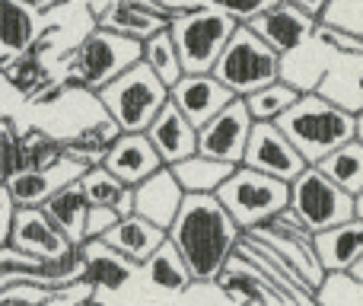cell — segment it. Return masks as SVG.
<instances>
[{
  "instance_id": "cell-28",
  "label": "cell",
  "mask_w": 363,
  "mask_h": 306,
  "mask_svg": "<svg viewBox=\"0 0 363 306\" xmlns=\"http://www.w3.org/2000/svg\"><path fill=\"white\" fill-rule=\"evenodd\" d=\"M80 192L89 207L115 211L118 217H131L134 214V188L118 182L106 166H89L80 179Z\"/></svg>"
},
{
  "instance_id": "cell-14",
  "label": "cell",
  "mask_w": 363,
  "mask_h": 306,
  "mask_svg": "<svg viewBox=\"0 0 363 306\" xmlns=\"http://www.w3.org/2000/svg\"><path fill=\"white\" fill-rule=\"evenodd\" d=\"M233 99H236V96L213 74H185L176 87L169 89V102L194 128H204L211 119H217Z\"/></svg>"
},
{
  "instance_id": "cell-7",
  "label": "cell",
  "mask_w": 363,
  "mask_h": 306,
  "mask_svg": "<svg viewBox=\"0 0 363 306\" xmlns=\"http://www.w3.org/2000/svg\"><path fill=\"white\" fill-rule=\"evenodd\" d=\"M233 32H236V23L213 0H204V6L176 19L169 26V35L176 42L182 70L185 74H213Z\"/></svg>"
},
{
  "instance_id": "cell-31",
  "label": "cell",
  "mask_w": 363,
  "mask_h": 306,
  "mask_svg": "<svg viewBox=\"0 0 363 306\" xmlns=\"http://www.w3.org/2000/svg\"><path fill=\"white\" fill-rule=\"evenodd\" d=\"M64 160V141L48 128H19V173L23 169H51Z\"/></svg>"
},
{
  "instance_id": "cell-6",
  "label": "cell",
  "mask_w": 363,
  "mask_h": 306,
  "mask_svg": "<svg viewBox=\"0 0 363 306\" xmlns=\"http://www.w3.org/2000/svg\"><path fill=\"white\" fill-rule=\"evenodd\" d=\"M217 201L230 214L239 233H252L268 224L271 217H277L281 211H287L290 185L271 179V175L252 173L245 166H236L230 179L223 182V188L217 192Z\"/></svg>"
},
{
  "instance_id": "cell-24",
  "label": "cell",
  "mask_w": 363,
  "mask_h": 306,
  "mask_svg": "<svg viewBox=\"0 0 363 306\" xmlns=\"http://www.w3.org/2000/svg\"><path fill=\"white\" fill-rule=\"evenodd\" d=\"M315 93L347 115L363 112V61L360 55H335Z\"/></svg>"
},
{
  "instance_id": "cell-8",
  "label": "cell",
  "mask_w": 363,
  "mask_h": 306,
  "mask_svg": "<svg viewBox=\"0 0 363 306\" xmlns=\"http://www.w3.org/2000/svg\"><path fill=\"white\" fill-rule=\"evenodd\" d=\"M213 77L236 99H249L252 93L281 80V55H274L249 26H236L230 45L213 67Z\"/></svg>"
},
{
  "instance_id": "cell-30",
  "label": "cell",
  "mask_w": 363,
  "mask_h": 306,
  "mask_svg": "<svg viewBox=\"0 0 363 306\" xmlns=\"http://www.w3.org/2000/svg\"><path fill=\"white\" fill-rule=\"evenodd\" d=\"M0 74H4L6 87H13L23 99H29V102L51 87V70H48V64L42 61V51L38 48H32L29 55L6 58V61L0 64Z\"/></svg>"
},
{
  "instance_id": "cell-48",
  "label": "cell",
  "mask_w": 363,
  "mask_h": 306,
  "mask_svg": "<svg viewBox=\"0 0 363 306\" xmlns=\"http://www.w3.org/2000/svg\"><path fill=\"white\" fill-rule=\"evenodd\" d=\"M86 306H93V303H86Z\"/></svg>"
},
{
  "instance_id": "cell-38",
  "label": "cell",
  "mask_w": 363,
  "mask_h": 306,
  "mask_svg": "<svg viewBox=\"0 0 363 306\" xmlns=\"http://www.w3.org/2000/svg\"><path fill=\"white\" fill-rule=\"evenodd\" d=\"M19 173V128L13 119H0V182Z\"/></svg>"
},
{
  "instance_id": "cell-46",
  "label": "cell",
  "mask_w": 363,
  "mask_h": 306,
  "mask_svg": "<svg viewBox=\"0 0 363 306\" xmlns=\"http://www.w3.org/2000/svg\"><path fill=\"white\" fill-rule=\"evenodd\" d=\"M249 306H258V303H255V300H249Z\"/></svg>"
},
{
  "instance_id": "cell-33",
  "label": "cell",
  "mask_w": 363,
  "mask_h": 306,
  "mask_svg": "<svg viewBox=\"0 0 363 306\" xmlns=\"http://www.w3.org/2000/svg\"><path fill=\"white\" fill-rule=\"evenodd\" d=\"M296 99H300V93H296L294 87H287L284 80H277V83H271V87L252 93L249 99H242V102L255 125H277V121L284 119V112L294 109Z\"/></svg>"
},
{
  "instance_id": "cell-4",
  "label": "cell",
  "mask_w": 363,
  "mask_h": 306,
  "mask_svg": "<svg viewBox=\"0 0 363 306\" xmlns=\"http://www.w3.org/2000/svg\"><path fill=\"white\" fill-rule=\"evenodd\" d=\"M83 256V284L93 294V306H160L144 284L140 265L121 258L99 239L80 246Z\"/></svg>"
},
{
  "instance_id": "cell-47",
  "label": "cell",
  "mask_w": 363,
  "mask_h": 306,
  "mask_svg": "<svg viewBox=\"0 0 363 306\" xmlns=\"http://www.w3.org/2000/svg\"><path fill=\"white\" fill-rule=\"evenodd\" d=\"M360 61H363V48H360Z\"/></svg>"
},
{
  "instance_id": "cell-19",
  "label": "cell",
  "mask_w": 363,
  "mask_h": 306,
  "mask_svg": "<svg viewBox=\"0 0 363 306\" xmlns=\"http://www.w3.org/2000/svg\"><path fill=\"white\" fill-rule=\"evenodd\" d=\"M147 141H150V147L157 151L160 163L169 169L198 153V128H194L172 102H166L163 112L147 128Z\"/></svg>"
},
{
  "instance_id": "cell-43",
  "label": "cell",
  "mask_w": 363,
  "mask_h": 306,
  "mask_svg": "<svg viewBox=\"0 0 363 306\" xmlns=\"http://www.w3.org/2000/svg\"><path fill=\"white\" fill-rule=\"evenodd\" d=\"M354 220H360V224H363V192L354 198Z\"/></svg>"
},
{
  "instance_id": "cell-21",
  "label": "cell",
  "mask_w": 363,
  "mask_h": 306,
  "mask_svg": "<svg viewBox=\"0 0 363 306\" xmlns=\"http://www.w3.org/2000/svg\"><path fill=\"white\" fill-rule=\"evenodd\" d=\"M140 271H144L147 290H150V297L160 306H176L179 297L185 294V288L194 281L188 265L182 262V256L176 252V246H172L169 239L157 249V256H150L144 265H140Z\"/></svg>"
},
{
  "instance_id": "cell-45",
  "label": "cell",
  "mask_w": 363,
  "mask_h": 306,
  "mask_svg": "<svg viewBox=\"0 0 363 306\" xmlns=\"http://www.w3.org/2000/svg\"><path fill=\"white\" fill-rule=\"evenodd\" d=\"M357 141H360V144H363V112L357 115Z\"/></svg>"
},
{
  "instance_id": "cell-13",
  "label": "cell",
  "mask_w": 363,
  "mask_h": 306,
  "mask_svg": "<svg viewBox=\"0 0 363 306\" xmlns=\"http://www.w3.org/2000/svg\"><path fill=\"white\" fill-rule=\"evenodd\" d=\"M83 173H86L83 163L64 156V160L55 163L51 169H23V173H16L13 179H6L4 185L16 207H45L61 188L80 182Z\"/></svg>"
},
{
  "instance_id": "cell-3",
  "label": "cell",
  "mask_w": 363,
  "mask_h": 306,
  "mask_svg": "<svg viewBox=\"0 0 363 306\" xmlns=\"http://www.w3.org/2000/svg\"><path fill=\"white\" fill-rule=\"evenodd\" d=\"M140 55H144V45L131 42V38L112 35V32L93 29L77 42L74 51L64 55V77L61 83L67 89H77V93H102L108 83H115L121 74L140 64Z\"/></svg>"
},
{
  "instance_id": "cell-39",
  "label": "cell",
  "mask_w": 363,
  "mask_h": 306,
  "mask_svg": "<svg viewBox=\"0 0 363 306\" xmlns=\"http://www.w3.org/2000/svg\"><path fill=\"white\" fill-rule=\"evenodd\" d=\"M236 26H252L274 0H213Z\"/></svg>"
},
{
  "instance_id": "cell-29",
  "label": "cell",
  "mask_w": 363,
  "mask_h": 306,
  "mask_svg": "<svg viewBox=\"0 0 363 306\" xmlns=\"http://www.w3.org/2000/svg\"><path fill=\"white\" fill-rule=\"evenodd\" d=\"M230 163H220V160H211V156H188V160H182L179 166H172V175H176V182L182 185V192L185 195H198V198H204V195H217L220 188H223V182L233 175Z\"/></svg>"
},
{
  "instance_id": "cell-16",
  "label": "cell",
  "mask_w": 363,
  "mask_h": 306,
  "mask_svg": "<svg viewBox=\"0 0 363 306\" xmlns=\"http://www.w3.org/2000/svg\"><path fill=\"white\" fill-rule=\"evenodd\" d=\"M182 201H185V192L176 182L169 166H163L160 173H153L147 182H140L134 188V217L153 224L157 230L169 233V226L176 224Z\"/></svg>"
},
{
  "instance_id": "cell-12",
  "label": "cell",
  "mask_w": 363,
  "mask_h": 306,
  "mask_svg": "<svg viewBox=\"0 0 363 306\" xmlns=\"http://www.w3.org/2000/svg\"><path fill=\"white\" fill-rule=\"evenodd\" d=\"M242 166L290 185V182L306 169V160L296 153V147L284 138V131L277 125H252Z\"/></svg>"
},
{
  "instance_id": "cell-22",
  "label": "cell",
  "mask_w": 363,
  "mask_h": 306,
  "mask_svg": "<svg viewBox=\"0 0 363 306\" xmlns=\"http://www.w3.org/2000/svg\"><path fill=\"white\" fill-rule=\"evenodd\" d=\"M332 61H335V51L328 48L322 38H315V32H313L309 42H303L296 51L281 58V80L287 83V87H294L300 96L315 93L322 77L332 67Z\"/></svg>"
},
{
  "instance_id": "cell-25",
  "label": "cell",
  "mask_w": 363,
  "mask_h": 306,
  "mask_svg": "<svg viewBox=\"0 0 363 306\" xmlns=\"http://www.w3.org/2000/svg\"><path fill=\"white\" fill-rule=\"evenodd\" d=\"M99 243L108 246L112 252H118V256L128 258V262L144 265L147 258L157 256V249L166 243V233L131 214V217H121L118 224L99 239Z\"/></svg>"
},
{
  "instance_id": "cell-20",
  "label": "cell",
  "mask_w": 363,
  "mask_h": 306,
  "mask_svg": "<svg viewBox=\"0 0 363 306\" xmlns=\"http://www.w3.org/2000/svg\"><path fill=\"white\" fill-rule=\"evenodd\" d=\"M102 166L118 182H125L128 188H138L140 182H147L153 173H160L163 163H160L157 151L150 147L147 134H121V138L108 147Z\"/></svg>"
},
{
  "instance_id": "cell-26",
  "label": "cell",
  "mask_w": 363,
  "mask_h": 306,
  "mask_svg": "<svg viewBox=\"0 0 363 306\" xmlns=\"http://www.w3.org/2000/svg\"><path fill=\"white\" fill-rule=\"evenodd\" d=\"M42 211H45V217L55 224V230L61 233V236L67 239L74 249H80V246L86 243L89 204H86V198H83V192H80V182L61 188V192H57L55 198L42 207Z\"/></svg>"
},
{
  "instance_id": "cell-15",
  "label": "cell",
  "mask_w": 363,
  "mask_h": 306,
  "mask_svg": "<svg viewBox=\"0 0 363 306\" xmlns=\"http://www.w3.org/2000/svg\"><path fill=\"white\" fill-rule=\"evenodd\" d=\"M10 246L26 256L38 258V262H61V258L74 256V246L55 230L42 207H16V220H13V236Z\"/></svg>"
},
{
  "instance_id": "cell-2",
  "label": "cell",
  "mask_w": 363,
  "mask_h": 306,
  "mask_svg": "<svg viewBox=\"0 0 363 306\" xmlns=\"http://www.w3.org/2000/svg\"><path fill=\"white\" fill-rule=\"evenodd\" d=\"M277 128L306 160V166H319L322 160L357 138V115L341 112L319 93H306L294 102L290 112H284Z\"/></svg>"
},
{
  "instance_id": "cell-18",
  "label": "cell",
  "mask_w": 363,
  "mask_h": 306,
  "mask_svg": "<svg viewBox=\"0 0 363 306\" xmlns=\"http://www.w3.org/2000/svg\"><path fill=\"white\" fill-rule=\"evenodd\" d=\"M249 29L255 32L274 55L284 58V55H290V51L300 48L303 42H309L313 32H315V26L309 23V19H303L300 13L290 6V0H274V4H271L268 10L249 26Z\"/></svg>"
},
{
  "instance_id": "cell-5",
  "label": "cell",
  "mask_w": 363,
  "mask_h": 306,
  "mask_svg": "<svg viewBox=\"0 0 363 306\" xmlns=\"http://www.w3.org/2000/svg\"><path fill=\"white\" fill-rule=\"evenodd\" d=\"M96 99H99L102 112L121 128V134H147L153 119L169 102V89L140 61L115 83H108L102 93H96Z\"/></svg>"
},
{
  "instance_id": "cell-32",
  "label": "cell",
  "mask_w": 363,
  "mask_h": 306,
  "mask_svg": "<svg viewBox=\"0 0 363 306\" xmlns=\"http://www.w3.org/2000/svg\"><path fill=\"white\" fill-rule=\"evenodd\" d=\"M315 169H319L322 175H328L341 192H347L351 198H357V195L363 192V144L354 138L351 144H345L341 151H335Z\"/></svg>"
},
{
  "instance_id": "cell-1",
  "label": "cell",
  "mask_w": 363,
  "mask_h": 306,
  "mask_svg": "<svg viewBox=\"0 0 363 306\" xmlns=\"http://www.w3.org/2000/svg\"><path fill=\"white\" fill-rule=\"evenodd\" d=\"M194 281H220L242 233L223 211L217 195H185L176 224L166 233Z\"/></svg>"
},
{
  "instance_id": "cell-17",
  "label": "cell",
  "mask_w": 363,
  "mask_h": 306,
  "mask_svg": "<svg viewBox=\"0 0 363 306\" xmlns=\"http://www.w3.org/2000/svg\"><path fill=\"white\" fill-rule=\"evenodd\" d=\"M96 26L112 32V35L144 45L153 35H160L163 29H169V19L157 10L153 0H108L106 13L99 16Z\"/></svg>"
},
{
  "instance_id": "cell-44",
  "label": "cell",
  "mask_w": 363,
  "mask_h": 306,
  "mask_svg": "<svg viewBox=\"0 0 363 306\" xmlns=\"http://www.w3.org/2000/svg\"><path fill=\"white\" fill-rule=\"evenodd\" d=\"M351 275H354V278H357V281L363 284V258H360L357 265H354V271H351Z\"/></svg>"
},
{
  "instance_id": "cell-49",
  "label": "cell",
  "mask_w": 363,
  "mask_h": 306,
  "mask_svg": "<svg viewBox=\"0 0 363 306\" xmlns=\"http://www.w3.org/2000/svg\"><path fill=\"white\" fill-rule=\"evenodd\" d=\"M0 185H4V182H0Z\"/></svg>"
},
{
  "instance_id": "cell-9",
  "label": "cell",
  "mask_w": 363,
  "mask_h": 306,
  "mask_svg": "<svg viewBox=\"0 0 363 306\" xmlns=\"http://www.w3.org/2000/svg\"><path fill=\"white\" fill-rule=\"evenodd\" d=\"M245 239L264 249L271 258L284 265L303 288H309V294H315V288L322 284L325 271H322L319 258H315V249H313V233L300 224L290 211H281L277 217H271L264 226L252 233H242Z\"/></svg>"
},
{
  "instance_id": "cell-10",
  "label": "cell",
  "mask_w": 363,
  "mask_h": 306,
  "mask_svg": "<svg viewBox=\"0 0 363 306\" xmlns=\"http://www.w3.org/2000/svg\"><path fill=\"white\" fill-rule=\"evenodd\" d=\"M287 211L306 226L309 233H325L332 226H341L354 220V198L341 192L328 175H322L315 166H306L290 182V204Z\"/></svg>"
},
{
  "instance_id": "cell-27",
  "label": "cell",
  "mask_w": 363,
  "mask_h": 306,
  "mask_svg": "<svg viewBox=\"0 0 363 306\" xmlns=\"http://www.w3.org/2000/svg\"><path fill=\"white\" fill-rule=\"evenodd\" d=\"M38 45V19L23 0H0V51L6 58L29 55Z\"/></svg>"
},
{
  "instance_id": "cell-40",
  "label": "cell",
  "mask_w": 363,
  "mask_h": 306,
  "mask_svg": "<svg viewBox=\"0 0 363 306\" xmlns=\"http://www.w3.org/2000/svg\"><path fill=\"white\" fill-rule=\"evenodd\" d=\"M118 214L115 211H102V207H89V217H86V243L89 239H102L115 224H118Z\"/></svg>"
},
{
  "instance_id": "cell-37",
  "label": "cell",
  "mask_w": 363,
  "mask_h": 306,
  "mask_svg": "<svg viewBox=\"0 0 363 306\" xmlns=\"http://www.w3.org/2000/svg\"><path fill=\"white\" fill-rule=\"evenodd\" d=\"M319 26H328V29L363 42V0H328Z\"/></svg>"
},
{
  "instance_id": "cell-11",
  "label": "cell",
  "mask_w": 363,
  "mask_h": 306,
  "mask_svg": "<svg viewBox=\"0 0 363 306\" xmlns=\"http://www.w3.org/2000/svg\"><path fill=\"white\" fill-rule=\"evenodd\" d=\"M252 125L255 121L245 112V102L233 99L217 119H211L204 128H198V153L220 163H230V166H242Z\"/></svg>"
},
{
  "instance_id": "cell-34",
  "label": "cell",
  "mask_w": 363,
  "mask_h": 306,
  "mask_svg": "<svg viewBox=\"0 0 363 306\" xmlns=\"http://www.w3.org/2000/svg\"><path fill=\"white\" fill-rule=\"evenodd\" d=\"M140 61L150 67V74L157 77V80L163 83L166 89H172L182 80V77H185V70H182V61H179V51H176V42H172L169 29H163L160 35H153L150 42H144V55H140Z\"/></svg>"
},
{
  "instance_id": "cell-35",
  "label": "cell",
  "mask_w": 363,
  "mask_h": 306,
  "mask_svg": "<svg viewBox=\"0 0 363 306\" xmlns=\"http://www.w3.org/2000/svg\"><path fill=\"white\" fill-rule=\"evenodd\" d=\"M315 306H363V284L351 271H341V275H325L322 284L313 294Z\"/></svg>"
},
{
  "instance_id": "cell-41",
  "label": "cell",
  "mask_w": 363,
  "mask_h": 306,
  "mask_svg": "<svg viewBox=\"0 0 363 306\" xmlns=\"http://www.w3.org/2000/svg\"><path fill=\"white\" fill-rule=\"evenodd\" d=\"M13 220H16V204H13L6 185H0V249H4V246H10Z\"/></svg>"
},
{
  "instance_id": "cell-36",
  "label": "cell",
  "mask_w": 363,
  "mask_h": 306,
  "mask_svg": "<svg viewBox=\"0 0 363 306\" xmlns=\"http://www.w3.org/2000/svg\"><path fill=\"white\" fill-rule=\"evenodd\" d=\"M176 306H249V297L226 290L220 281H191Z\"/></svg>"
},
{
  "instance_id": "cell-23",
  "label": "cell",
  "mask_w": 363,
  "mask_h": 306,
  "mask_svg": "<svg viewBox=\"0 0 363 306\" xmlns=\"http://www.w3.org/2000/svg\"><path fill=\"white\" fill-rule=\"evenodd\" d=\"M313 249L325 275L354 271V265L363 258V224L360 220H347V224L332 226L325 233H315Z\"/></svg>"
},
{
  "instance_id": "cell-42",
  "label": "cell",
  "mask_w": 363,
  "mask_h": 306,
  "mask_svg": "<svg viewBox=\"0 0 363 306\" xmlns=\"http://www.w3.org/2000/svg\"><path fill=\"white\" fill-rule=\"evenodd\" d=\"M325 4H328V0H290V6H294V10L300 13L303 19H309L313 26H319V23H322Z\"/></svg>"
}]
</instances>
